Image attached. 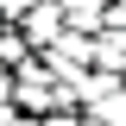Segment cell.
Segmentation results:
<instances>
[{
	"mask_svg": "<svg viewBox=\"0 0 126 126\" xmlns=\"http://www.w3.org/2000/svg\"><path fill=\"white\" fill-rule=\"evenodd\" d=\"M57 6H63V32H76V38H94L107 25V0H57Z\"/></svg>",
	"mask_w": 126,
	"mask_h": 126,
	"instance_id": "7a4b0ae2",
	"label": "cell"
},
{
	"mask_svg": "<svg viewBox=\"0 0 126 126\" xmlns=\"http://www.w3.org/2000/svg\"><path fill=\"white\" fill-rule=\"evenodd\" d=\"M19 63H32V50H25V38H19V25H0V69L13 76Z\"/></svg>",
	"mask_w": 126,
	"mask_h": 126,
	"instance_id": "3957f363",
	"label": "cell"
},
{
	"mask_svg": "<svg viewBox=\"0 0 126 126\" xmlns=\"http://www.w3.org/2000/svg\"><path fill=\"white\" fill-rule=\"evenodd\" d=\"M32 6H38V0H0V25H19Z\"/></svg>",
	"mask_w": 126,
	"mask_h": 126,
	"instance_id": "277c9868",
	"label": "cell"
},
{
	"mask_svg": "<svg viewBox=\"0 0 126 126\" xmlns=\"http://www.w3.org/2000/svg\"><path fill=\"white\" fill-rule=\"evenodd\" d=\"M19 38H25V50H32V57H38V50H50V44L63 38V6H57V0H38L32 13L19 19Z\"/></svg>",
	"mask_w": 126,
	"mask_h": 126,
	"instance_id": "6da1fadb",
	"label": "cell"
},
{
	"mask_svg": "<svg viewBox=\"0 0 126 126\" xmlns=\"http://www.w3.org/2000/svg\"><path fill=\"white\" fill-rule=\"evenodd\" d=\"M120 94H126V69H120Z\"/></svg>",
	"mask_w": 126,
	"mask_h": 126,
	"instance_id": "5b68a950",
	"label": "cell"
}]
</instances>
